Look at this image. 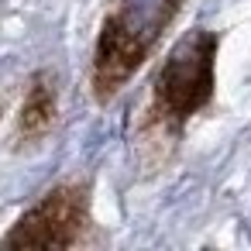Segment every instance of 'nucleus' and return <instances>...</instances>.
<instances>
[{"instance_id":"f257e3e1","label":"nucleus","mask_w":251,"mask_h":251,"mask_svg":"<svg viewBox=\"0 0 251 251\" xmlns=\"http://www.w3.org/2000/svg\"><path fill=\"white\" fill-rule=\"evenodd\" d=\"M179 4L182 0H110L90 62V90L97 103H110L148 62L162 31L179 14Z\"/></svg>"},{"instance_id":"f03ea898","label":"nucleus","mask_w":251,"mask_h":251,"mask_svg":"<svg viewBox=\"0 0 251 251\" xmlns=\"http://www.w3.org/2000/svg\"><path fill=\"white\" fill-rule=\"evenodd\" d=\"M220 38L206 28L182 35L165 55L151 83V103L145 110V131L158 138H179L186 121L200 114L213 97V66Z\"/></svg>"},{"instance_id":"7ed1b4c3","label":"nucleus","mask_w":251,"mask_h":251,"mask_svg":"<svg viewBox=\"0 0 251 251\" xmlns=\"http://www.w3.org/2000/svg\"><path fill=\"white\" fill-rule=\"evenodd\" d=\"M90 230V182H59L31 210H25L0 248L18 251H69L86 241Z\"/></svg>"},{"instance_id":"20e7f679","label":"nucleus","mask_w":251,"mask_h":251,"mask_svg":"<svg viewBox=\"0 0 251 251\" xmlns=\"http://www.w3.org/2000/svg\"><path fill=\"white\" fill-rule=\"evenodd\" d=\"M59 117V93H55V83L49 73H35L28 90H25V100H21V110H18V124H14V141L21 148L28 145H38L52 124Z\"/></svg>"}]
</instances>
